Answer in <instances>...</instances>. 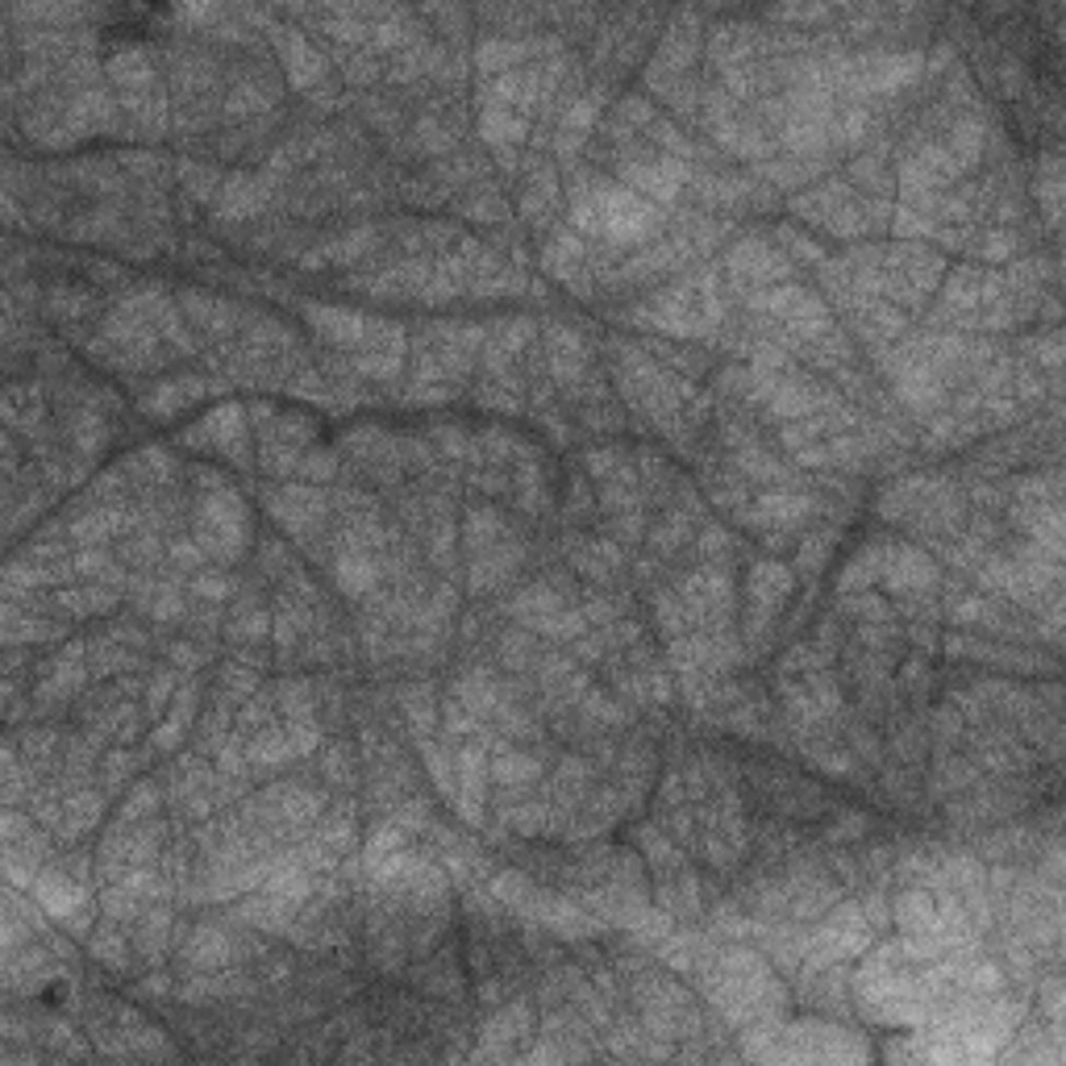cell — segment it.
Returning a JSON list of instances; mask_svg holds the SVG:
<instances>
[{
  "label": "cell",
  "mask_w": 1066,
  "mask_h": 1066,
  "mask_svg": "<svg viewBox=\"0 0 1066 1066\" xmlns=\"http://www.w3.org/2000/svg\"><path fill=\"white\" fill-rule=\"evenodd\" d=\"M192 396H200L197 379H176V383H163L155 396L146 400V413H155V417H171L176 408L192 404Z\"/></svg>",
  "instance_id": "obj_18"
},
{
  "label": "cell",
  "mask_w": 1066,
  "mask_h": 1066,
  "mask_svg": "<svg viewBox=\"0 0 1066 1066\" xmlns=\"http://www.w3.org/2000/svg\"><path fill=\"white\" fill-rule=\"evenodd\" d=\"M491 779L505 783V787H521V783L537 779V758L521 755V750H496V758H491Z\"/></svg>",
  "instance_id": "obj_17"
},
{
  "label": "cell",
  "mask_w": 1066,
  "mask_h": 1066,
  "mask_svg": "<svg viewBox=\"0 0 1066 1066\" xmlns=\"http://www.w3.org/2000/svg\"><path fill=\"white\" fill-rule=\"evenodd\" d=\"M730 263H733V275H742L750 284H767V280L787 275V263L779 259L775 250H767V242H742L730 254Z\"/></svg>",
  "instance_id": "obj_10"
},
{
  "label": "cell",
  "mask_w": 1066,
  "mask_h": 1066,
  "mask_svg": "<svg viewBox=\"0 0 1066 1066\" xmlns=\"http://www.w3.org/2000/svg\"><path fill=\"white\" fill-rule=\"evenodd\" d=\"M34 896H38V904H43L50 916H59V921H75L80 912L88 909V891L80 888L67 870H46V875H38V879H34Z\"/></svg>",
  "instance_id": "obj_6"
},
{
  "label": "cell",
  "mask_w": 1066,
  "mask_h": 1066,
  "mask_svg": "<svg viewBox=\"0 0 1066 1066\" xmlns=\"http://www.w3.org/2000/svg\"><path fill=\"white\" fill-rule=\"evenodd\" d=\"M792 583H796L792 571H783V567H775V562L755 567V576H750V629H755V633L775 617V608L787 600Z\"/></svg>",
  "instance_id": "obj_5"
},
{
  "label": "cell",
  "mask_w": 1066,
  "mask_h": 1066,
  "mask_svg": "<svg viewBox=\"0 0 1066 1066\" xmlns=\"http://www.w3.org/2000/svg\"><path fill=\"white\" fill-rule=\"evenodd\" d=\"M870 558H875L879 576L888 579L896 592H916V588H929L933 579H937V571H933L929 558L916 555V550H909V546H896V550H870Z\"/></svg>",
  "instance_id": "obj_4"
},
{
  "label": "cell",
  "mask_w": 1066,
  "mask_h": 1066,
  "mask_svg": "<svg viewBox=\"0 0 1066 1066\" xmlns=\"http://www.w3.org/2000/svg\"><path fill=\"white\" fill-rule=\"evenodd\" d=\"M309 321L312 330L321 333L325 342H333V346H371V337H376V321H367L363 312H351V309H317L312 305L309 309Z\"/></svg>",
  "instance_id": "obj_7"
},
{
  "label": "cell",
  "mask_w": 1066,
  "mask_h": 1066,
  "mask_svg": "<svg viewBox=\"0 0 1066 1066\" xmlns=\"http://www.w3.org/2000/svg\"><path fill=\"white\" fill-rule=\"evenodd\" d=\"M263 183L250 176H234V183L225 188L222 204H217V213L222 217H234V222H242V217H250V213H259L263 209Z\"/></svg>",
  "instance_id": "obj_12"
},
{
  "label": "cell",
  "mask_w": 1066,
  "mask_h": 1066,
  "mask_svg": "<svg viewBox=\"0 0 1066 1066\" xmlns=\"http://www.w3.org/2000/svg\"><path fill=\"white\" fill-rule=\"evenodd\" d=\"M71 617H96V613H109L117 604V592L112 588H100V579H92L88 588H75V592H63L59 596Z\"/></svg>",
  "instance_id": "obj_15"
},
{
  "label": "cell",
  "mask_w": 1066,
  "mask_h": 1066,
  "mask_svg": "<svg viewBox=\"0 0 1066 1066\" xmlns=\"http://www.w3.org/2000/svg\"><path fill=\"white\" fill-rule=\"evenodd\" d=\"M167 696H171V675H158L155 684H151V709H163L167 704Z\"/></svg>",
  "instance_id": "obj_24"
},
{
  "label": "cell",
  "mask_w": 1066,
  "mask_h": 1066,
  "mask_svg": "<svg viewBox=\"0 0 1066 1066\" xmlns=\"http://www.w3.org/2000/svg\"><path fill=\"white\" fill-rule=\"evenodd\" d=\"M625 179H629L633 188H645L650 197L671 200L675 192H679V183H684V167H679L675 158H659V163H629V167H625Z\"/></svg>",
  "instance_id": "obj_9"
},
{
  "label": "cell",
  "mask_w": 1066,
  "mask_h": 1066,
  "mask_svg": "<svg viewBox=\"0 0 1066 1066\" xmlns=\"http://www.w3.org/2000/svg\"><path fill=\"white\" fill-rule=\"evenodd\" d=\"M333 579H337V588H342V592L358 596V592H367V588L376 583V562H371L367 555L346 550V555L333 562Z\"/></svg>",
  "instance_id": "obj_16"
},
{
  "label": "cell",
  "mask_w": 1066,
  "mask_h": 1066,
  "mask_svg": "<svg viewBox=\"0 0 1066 1066\" xmlns=\"http://www.w3.org/2000/svg\"><path fill=\"white\" fill-rule=\"evenodd\" d=\"M583 363H588V355H583V337L576 330L550 333V367H555V376L576 379L583 371Z\"/></svg>",
  "instance_id": "obj_13"
},
{
  "label": "cell",
  "mask_w": 1066,
  "mask_h": 1066,
  "mask_svg": "<svg viewBox=\"0 0 1066 1066\" xmlns=\"http://www.w3.org/2000/svg\"><path fill=\"white\" fill-rule=\"evenodd\" d=\"M704 992L737 1024L771 1021L783 1008V987L775 983V975L767 971L762 958L746 955V950H733V955H721L716 962H709Z\"/></svg>",
  "instance_id": "obj_1"
},
{
  "label": "cell",
  "mask_w": 1066,
  "mask_h": 1066,
  "mask_svg": "<svg viewBox=\"0 0 1066 1066\" xmlns=\"http://www.w3.org/2000/svg\"><path fill=\"white\" fill-rule=\"evenodd\" d=\"M280 50H284V63H288L292 80H296L300 88H312V84L325 80V59H321L300 34H284V38H280Z\"/></svg>",
  "instance_id": "obj_11"
},
{
  "label": "cell",
  "mask_w": 1066,
  "mask_h": 1066,
  "mask_svg": "<svg viewBox=\"0 0 1066 1066\" xmlns=\"http://www.w3.org/2000/svg\"><path fill=\"white\" fill-rule=\"evenodd\" d=\"M767 1042H746L750 1058H779V1063H858L870 1050L854 1042L833 1024H796V1029H762Z\"/></svg>",
  "instance_id": "obj_2"
},
{
  "label": "cell",
  "mask_w": 1066,
  "mask_h": 1066,
  "mask_svg": "<svg viewBox=\"0 0 1066 1066\" xmlns=\"http://www.w3.org/2000/svg\"><path fill=\"white\" fill-rule=\"evenodd\" d=\"M197 542L217 558L242 555L246 546V509L238 496L217 491V496H204L197 509Z\"/></svg>",
  "instance_id": "obj_3"
},
{
  "label": "cell",
  "mask_w": 1066,
  "mask_h": 1066,
  "mask_svg": "<svg viewBox=\"0 0 1066 1066\" xmlns=\"http://www.w3.org/2000/svg\"><path fill=\"white\" fill-rule=\"evenodd\" d=\"M579 263H583V250H579V242L571 238V234H558L555 242L546 246V266L555 271V275H576Z\"/></svg>",
  "instance_id": "obj_21"
},
{
  "label": "cell",
  "mask_w": 1066,
  "mask_h": 1066,
  "mask_svg": "<svg viewBox=\"0 0 1066 1066\" xmlns=\"http://www.w3.org/2000/svg\"><path fill=\"white\" fill-rule=\"evenodd\" d=\"M530 1008L525 1004H509V1008H500V1017L488 1024V1042H500V1054H505V1045L512 1042V1038H525L530 1033Z\"/></svg>",
  "instance_id": "obj_19"
},
{
  "label": "cell",
  "mask_w": 1066,
  "mask_h": 1066,
  "mask_svg": "<svg viewBox=\"0 0 1066 1066\" xmlns=\"http://www.w3.org/2000/svg\"><path fill=\"white\" fill-rule=\"evenodd\" d=\"M92 955L105 958L109 967H126V941H121V933L96 929V937H92Z\"/></svg>",
  "instance_id": "obj_23"
},
{
  "label": "cell",
  "mask_w": 1066,
  "mask_h": 1066,
  "mask_svg": "<svg viewBox=\"0 0 1066 1066\" xmlns=\"http://www.w3.org/2000/svg\"><path fill=\"white\" fill-rule=\"evenodd\" d=\"M126 525V517L117 509H100V512H88V517H80L75 525H71V537H80V542H100V537H109V533H117Z\"/></svg>",
  "instance_id": "obj_20"
},
{
  "label": "cell",
  "mask_w": 1066,
  "mask_h": 1066,
  "mask_svg": "<svg viewBox=\"0 0 1066 1066\" xmlns=\"http://www.w3.org/2000/svg\"><path fill=\"white\" fill-rule=\"evenodd\" d=\"M271 512L296 533H317L321 517H325V500L309 488H280L271 496Z\"/></svg>",
  "instance_id": "obj_8"
},
{
  "label": "cell",
  "mask_w": 1066,
  "mask_h": 1066,
  "mask_svg": "<svg viewBox=\"0 0 1066 1066\" xmlns=\"http://www.w3.org/2000/svg\"><path fill=\"white\" fill-rule=\"evenodd\" d=\"M183 958H188L192 967H200V971L225 967V958H229V937L217 929H197L192 933V941H188V950H183Z\"/></svg>",
  "instance_id": "obj_14"
},
{
  "label": "cell",
  "mask_w": 1066,
  "mask_h": 1066,
  "mask_svg": "<svg viewBox=\"0 0 1066 1066\" xmlns=\"http://www.w3.org/2000/svg\"><path fill=\"white\" fill-rule=\"evenodd\" d=\"M188 716H192V688H188V691H183V696H179L176 712H171V716H167V721L158 725V737H155L158 746H171V742H176V737H179V730L188 725Z\"/></svg>",
  "instance_id": "obj_22"
}]
</instances>
